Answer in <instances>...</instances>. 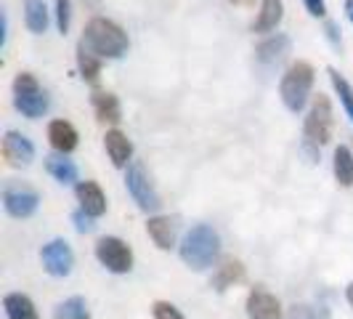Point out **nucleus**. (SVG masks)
<instances>
[{"label": "nucleus", "instance_id": "1", "mask_svg": "<svg viewBox=\"0 0 353 319\" xmlns=\"http://www.w3.org/2000/svg\"><path fill=\"white\" fill-rule=\"evenodd\" d=\"M178 253H181V261L189 266V269L205 271L221 255V237L208 224H196V226H192V229L183 234Z\"/></svg>", "mask_w": 353, "mask_h": 319}, {"label": "nucleus", "instance_id": "2", "mask_svg": "<svg viewBox=\"0 0 353 319\" xmlns=\"http://www.w3.org/2000/svg\"><path fill=\"white\" fill-rule=\"evenodd\" d=\"M83 43L88 46L90 51L96 53L99 59H120L128 51V32L117 21L106 17H93L85 24V32H83Z\"/></svg>", "mask_w": 353, "mask_h": 319}, {"label": "nucleus", "instance_id": "3", "mask_svg": "<svg viewBox=\"0 0 353 319\" xmlns=\"http://www.w3.org/2000/svg\"><path fill=\"white\" fill-rule=\"evenodd\" d=\"M314 77H316V72L308 61H295L287 67V72L282 75V83H279V96L290 112H301L303 106L308 104Z\"/></svg>", "mask_w": 353, "mask_h": 319}, {"label": "nucleus", "instance_id": "4", "mask_svg": "<svg viewBox=\"0 0 353 319\" xmlns=\"http://www.w3.org/2000/svg\"><path fill=\"white\" fill-rule=\"evenodd\" d=\"M14 106L30 120H37L48 112V106H51L48 93L40 88V83H37L32 72H19L17 75V80H14Z\"/></svg>", "mask_w": 353, "mask_h": 319}, {"label": "nucleus", "instance_id": "5", "mask_svg": "<svg viewBox=\"0 0 353 319\" xmlns=\"http://www.w3.org/2000/svg\"><path fill=\"white\" fill-rule=\"evenodd\" d=\"M330 139H332V104L324 93H319L303 123V144L321 149L324 144H330Z\"/></svg>", "mask_w": 353, "mask_h": 319}, {"label": "nucleus", "instance_id": "6", "mask_svg": "<svg viewBox=\"0 0 353 319\" xmlns=\"http://www.w3.org/2000/svg\"><path fill=\"white\" fill-rule=\"evenodd\" d=\"M125 186H128V192L133 197V202L143 213H157L162 208V197L154 189V184H152V178H149V173H146V168H143L141 162H130L128 165V171H125Z\"/></svg>", "mask_w": 353, "mask_h": 319}, {"label": "nucleus", "instance_id": "7", "mask_svg": "<svg viewBox=\"0 0 353 319\" xmlns=\"http://www.w3.org/2000/svg\"><path fill=\"white\" fill-rule=\"evenodd\" d=\"M96 258L112 274H128L133 269V250L120 237H101L96 242Z\"/></svg>", "mask_w": 353, "mask_h": 319}, {"label": "nucleus", "instance_id": "8", "mask_svg": "<svg viewBox=\"0 0 353 319\" xmlns=\"http://www.w3.org/2000/svg\"><path fill=\"white\" fill-rule=\"evenodd\" d=\"M3 208L14 218H30L40 208V195L24 181H11L3 189Z\"/></svg>", "mask_w": 353, "mask_h": 319}, {"label": "nucleus", "instance_id": "9", "mask_svg": "<svg viewBox=\"0 0 353 319\" xmlns=\"http://www.w3.org/2000/svg\"><path fill=\"white\" fill-rule=\"evenodd\" d=\"M40 261H43V269H46L51 277H67L72 271V266H74V253H72L67 240L56 237L48 245H43Z\"/></svg>", "mask_w": 353, "mask_h": 319}, {"label": "nucleus", "instance_id": "10", "mask_svg": "<svg viewBox=\"0 0 353 319\" xmlns=\"http://www.w3.org/2000/svg\"><path fill=\"white\" fill-rule=\"evenodd\" d=\"M3 160L8 168H27L35 160V144L19 130H6L3 136Z\"/></svg>", "mask_w": 353, "mask_h": 319}, {"label": "nucleus", "instance_id": "11", "mask_svg": "<svg viewBox=\"0 0 353 319\" xmlns=\"http://www.w3.org/2000/svg\"><path fill=\"white\" fill-rule=\"evenodd\" d=\"M245 309H248L250 319H284V311H282V303H279V298H276V296H271V293H268V290H263V287L250 290Z\"/></svg>", "mask_w": 353, "mask_h": 319}, {"label": "nucleus", "instance_id": "12", "mask_svg": "<svg viewBox=\"0 0 353 319\" xmlns=\"http://www.w3.org/2000/svg\"><path fill=\"white\" fill-rule=\"evenodd\" d=\"M292 48V40L284 35V32H276V35H268L255 48V59L263 64V67H276L287 59V53Z\"/></svg>", "mask_w": 353, "mask_h": 319}, {"label": "nucleus", "instance_id": "13", "mask_svg": "<svg viewBox=\"0 0 353 319\" xmlns=\"http://www.w3.org/2000/svg\"><path fill=\"white\" fill-rule=\"evenodd\" d=\"M74 195H77V202H80V211H85L93 218L106 213V195L96 181H80L74 186Z\"/></svg>", "mask_w": 353, "mask_h": 319}, {"label": "nucleus", "instance_id": "14", "mask_svg": "<svg viewBox=\"0 0 353 319\" xmlns=\"http://www.w3.org/2000/svg\"><path fill=\"white\" fill-rule=\"evenodd\" d=\"M104 146H106V155L112 160V165L114 168H128L130 162H133V144L130 139L125 136L120 128H112V130H106L104 136Z\"/></svg>", "mask_w": 353, "mask_h": 319}, {"label": "nucleus", "instance_id": "15", "mask_svg": "<svg viewBox=\"0 0 353 319\" xmlns=\"http://www.w3.org/2000/svg\"><path fill=\"white\" fill-rule=\"evenodd\" d=\"M90 104H93V112H96V120L99 123H109L117 125L123 120V109H120V99L109 90H93L90 93Z\"/></svg>", "mask_w": 353, "mask_h": 319}, {"label": "nucleus", "instance_id": "16", "mask_svg": "<svg viewBox=\"0 0 353 319\" xmlns=\"http://www.w3.org/2000/svg\"><path fill=\"white\" fill-rule=\"evenodd\" d=\"M146 231H149L152 242H154L159 250L176 248V231H178L176 218H170V215H152V218L146 221Z\"/></svg>", "mask_w": 353, "mask_h": 319}, {"label": "nucleus", "instance_id": "17", "mask_svg": "<svg viewBox=\"0 0 353 319\" xmlns=\"http://www.w3.org/2000/svg\"><path fill=\"white\" fill-rule=\"evenodd\" d=\"M77 130H74V125L70 120H53L48 125V142L51 146L59 152V155H70L77 149Z\"/></svg>", "mask_w": 353, "mask_h": 319}, {"label": "nucleus", "instance_id": "18", "mask_svg": "<svg viewBox=\"0 0 353 319\" xmlns=\"http://www.w3.org/2000/svg\"><path fill=\"white\" fill-rule=\"evenodd\" d=\"M245 264L239 261V258H226L223 264L215 269V274H212V290H218V293H223V290H229V287H234L236 282H242L245 280Z\"/></svg>", "mask_w": 353, "mask_h": 319}, {"label": "nucleus", "instance_id": "19", "mask_svg": "<svg viewBox=\"0 0 353 319\" xmlns=\"http://www.w3.org/2000/svg\"><path fill=\"white\" fill-rule=\"evenodd\" d=\"M282 17H284L282 0H261V11H258V19L252 21V32H258V35L274 32L279 27Z\"/></svg>", "mask_w": 353, "mask_h": 319}, {"label": "nucleus", "instance_id": "20", "mask_svg": "<svg viewBox=\"0 0 353 319\" xmlns=\"http://www.w3.org/2000/svg\"><path fill=\"white\" fill-rule=\"evenodd\" d=\"M77 70H80L83 83H88V86H96L101 77V59L90 51L83 40L77 43Z\"/></svg>", "mask_w": 353, "mask_h": 319}, {"label": "nucleus", "instance_id": "21", "mask_svg": "<svg viewBox=\"0 0 353 319\" xmlns=\"http://www.w3.org/2000/svg\"><path fill=\"white\" fill-rule=\"evenodd\" d=\"M3 309H6V317L8 319H40L32 298L24 296V293H8L3 298Z\"/></svg>", "mask_w": 353, "mask_h": 319}, {"label": "nucleus", "instance_id": "22", "mask_svg": "<svg viewBox=\"0 0 353 319\" xmlns=\"http://www.w3.org/2000/svg\"><path fill=\"white\" fill-rule=\"evenodd\" d=\"M48 8L43 0H24V24L32 35H43L48 30Z\"/></svg>", "mask_w": 353, "mask_h": 319}, {"label": "nucleus", "instance_id": "23", "mask_svg": "<svg viewBox=\"0 0 353 319\" xmlns=\"http://www.w3.org/2000/svg\"><path fill=\"white\" fill-rule=\"evenodd\" d=\"M332 171H335V181L340 186L351 189L353 186V149L348 146H337L335 160H332Z\"/></svg>", "mask_w": 353, "mask_h": 319}, {"label": "nucleus", "instance_id": "24", "mask_svg": "<svg viewBox=\"0 0 353 319\" xmlns=\"http://www.w3.org/2000/svg\"><path fill=\"white\" fill-rule=\"evenodd\" d=\"M46 171L51 173L59 184H64V186H70L77 181V165L67 160L64 155H51V157L46 160Z\"/></svg>", "mask_w": 353, "mask_h": 319}, {"label": "nucleus", "instance_id": "25", "mask_svg": "<svg viewBox=\"0 0 353 319\" xmlns=\"http://www.w3.org/2000/svg\"><path fill=\"white\" fill-rule=\"evenodd\" d=\"M327 75H330V80H332V88H335V93L340 96V104H343V109H345V115L351 117L353 123V86L340 75V72L335 70V67H330L327 70Z\"/></svg>", "mask_w": 353, "mask_h": 319}, {"label": "nucleus", "instance_id": "26", "mask_svg": "<svg viewBox=\"0 0 353 319\" xmlns=\"http://www.w3.org/2000/svg\"><path fill=\"white\" fill-rule=\"evenodd\" d=\"M53 319H90L85 298L72 296V298H67L64 303H59V306L53 309Z\"/></svg>", "mask_w": 353, "mask_h": 319}, {"label": "nucleus", "instance_id": "27", "mask_svg": "<svg viewBox=\"0 0 353 319\" xmlns=\"http://www.w3.org/2000/svg\"><path fill=\"white\" fill-rule=\"evenodd\" d=\"M70 21H72V0H56V27L61 35L70 32Z\"/></svg>", "mask_w": 353, "mask_h": 319}, {"label": "nucleus", "instance_id": "28", "mask_svg": "<svg viewBox=\"0 0 353 319\" xmlns=\"http://www.w3.org/2000/svg\"><path fill=\"white\" fill-rule=\"evenodd\" d=\"M152 314H154V319H183V314L178 311L173 303H168V301H154Z\"/></svg>", "mask_w": 353, "mask_h": 319}, {"label": "nucleus", "instance_id": "29", "mask_svg": "<svg viewBox=\"0 0 353 319\" xmlns=\"http://www.w3.org/2000/svg\"><path fill=\"white\" fill-rule=\"evenodd\" d=\"M72 224H74V229L80 231V234H90V231L96 229V224H93V215H88L85 211H74V213H72Z\"/></svg>", "mask_w": 353, "mask_h": 319}, {"label": "nucleus", "instance_id": "30", "mask_svg": "<svg viewBox=\"0 0 353 319\" xmlns=\"http://www.w3.org/2000/svg\"><path fill=\"white\" fill-rule=\"evenodd\" d=\"M290 319H314V309L305 306V303H295L290 309Z\"/></svg>", "mask_w": 353, "mask_h": 319}, {"label": "nucleus", "instance_id": "31", "mask_svg": "<svg viewBox=\"0 0 353 319\" xmlns=\"http://www.w3.org/2000/svg\"><path fill=\"white\" fill-rule=\"evenodd\" d=\"M303 3H305V11L311 17H324L327 14V3L324 0H303Z\"/></svg>", "mask_w": 353, "mask_h": 319}, {"label": "nucleus", "instance_id": "32", "mask_svg": "<svg viewBox=\"0 0 353 319\" xmlns=\"http://www.w3.org/2000/svg\"><path fill=\"white\" fill-rule=\"evenodd\" d=\"M324 32L330 37V43H332L335 48H340V30H337L335 21H327V24H324Z\"/></svg>", "mask_w": 353, "mask_h": 319}, {"label": "nucleus", "instance_id": "33", "mask_svg": "<svg viewBox=\"0 0 353 319\" xmlns=\"http://www.w3.org/2000/svg\"><path fill=\"white\" fill-rule=\"evenodd\" d=\"M332 314H330V306H319V309H314V319H330Z\"/></svg>", "mask_w": 353, "mask_h": 319}, {"label": "nucleus", "instance_id": "34", "mask_svg": "<svg viewBox=\"0 0 353 319\" xmlns=\"http://www.w3.org/2000/svg\"><path fill=\"white\" fill-rule=\"evenodd\" d=\"M345 298H348V303H351V309H353V282L345 287Z\"/></svg>", "mask_w": 353, "mask_h": 319}, {"label": "nucleus", "instance_id": "35", "mask_svg": "<svg viewBox=\"0 0 353 319\" xmlns=\"http://www.w3.org/2000/svg\"><path fill=\"white\" fill-rule=\"evenodd\" d=\"M345 11H348V19L353 21V0H345Z\"/></svg>", "mask_w": 353, "mask_h": 319}, {"label": "nucleus", "instance_id": "36", "mask_svg": "<svg viewBox=\"0 0 353 319\" xmlns=\"http://www.w3.org/2000/svg\"><path fill=\"white\" fill-rule=\"evenodd\" d=\"M231 3H234V6H252L255 0H231Z\"/></svg>", "mask_w": 353, "mask_h": 319}, {"label": "nucleus", "instance_id": "37", "mask_svg": "<svg viewBox=\"0 0 353 319\" xmlns=\"http://www.w3.org/2000/svg\"><path fill=\"white\" fill-rule=\"evenodd\" d=\"M83 3H88V6H99V0H83Z\"/></svg>", "mask_w": 353, "mask_h": 319}]
</instances>
